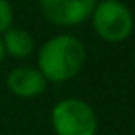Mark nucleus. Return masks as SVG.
<instances>
[{"label": "nucleus", "mask_w": 135, "mask_h": 135, "mask_svg": "<svg viewBox=\"0 0 135 135\" xmlns=\"http://www.w3.org/2000/svg\"><path fill=\"white\" fill-rule=\"evenodd\" d=\"M6 85L9 89V93L17 98H24V100H30V98H37L41 96L45 91H46V78L43 76V72L35 67H17L13 69L8 78H6Z\"/></svg>", "instance_id": "nucleus-5"}, {"label": "nucleus", "mask_w": 135, "mask_h": 135, "mask_svg": "<svg viewBox=\"0 0 135 135\" xmlns=\"http://www.w3.org/2000/svg\"><path fill=\"white\" fill-rule=\"evenodd\" d=\"M0 37H2V43L6 48V56H11L15 59H26L35 50V39L24 28L9 26Z\"/></svg>", "instance_id": "nucleus-6"}, {"label": "nucleus", "mask_w": 135, "mask_h": 135, "mask_svg": "<svg viewBox=\"0 0 135 135\" xmlns=\"http://www.w3.org/2000/svg\"><path fill=\"white\" fill-rule=\"evenodd\" d=\"M98 0H39L43 17L61 28H74L91 19Z\"/></svg>", "instance_id": "nucleus-4"}, {"label": "nucleus", "mask_w": 135, "mask_h": 135, "mask_svg": "<svg viewBox=\"0 0 135 135\" xmlns=\"http://www.w3.org/2000/svg\"><path fill=\"white\" fill-rule=\"evenodd\" d=\"M13 26V8L9 0H0V35Z\"/></svg>", "instance_id": "nucleus-7"}, {"label": "nucleus", "mask_w": 135, "mask_h": 135, "mask_svg": "<svg viewBox=\"0 0 135 135\" xmlns=\"http://www.w3.org/2000/svg\"><path fill=\"white\" fill-rule=\"evenodd\" d=\"M89 21L94 33L111 45L126 41L135 26L133 13L122 0H98Z\"/></svg>", "instance_id": "nucleus-3"}, {"label": "nucleus", "mask_w": 135, "mask_h": 135, "mask_svg": "<svg viewBox=\"0 0 135 135\" xmlns=\"http://www.w3.org/2000/svg\"><path fill=\"white\" fill-rule=\"evenodd\" d=\"M50 126L56 135H96L98 115L89 102L69 96L54 104Z\"/></svg>", "instance_id": "nucleus-2"}, {"label": "nucleus", "mask_w": 135, "mask_h": 135, "mask_svg": "<svg viewBox=\"0 0 135 135\" xmlns=\"http://www.w3.org/2000/svg\"><path fill=\"white\" fill-rule=\"evenodd\" d=\"M6 59V48H4V43H2V37H0V65L4 63Z\"/></svg>", "instance_id": "nucleus-8"}, {"label": "nucleus", "mask_w": 135, "mask_h": 135, "mask_svg": "<svg viewBox=\"0 0 135 135\" xmlns=\"http://www.w3.org/2000/svg\"><path fill=\"white\" fill-rule=\"evenodd\" d=\"M87 61L83 41L72 33H57L37 52V69L48 83H65L80 74Z\"/></svg>", "instance_id": "nucleus-1"}, {"label": "nucleus", "mask_w": 135, "mask_h": 135, "mask_svg": "<svg viewBox=\"0 0 135 135\" xmlns=\"http://www.w3.org/2000/svg\"><path fill=\"white\" fill-rule=\"evenodd\" d=\"M0 135H2V133H0Z\"/></svg>", "instance_id": "nucleus-9"}]
</instances>
